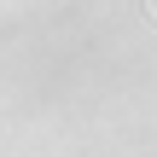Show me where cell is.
Listing matches in <instances>:
<instances>
[{
    "instance_id": "1",
    "label": "cell",
    "mask_w": 157,
    "mask_h": 157,
    "mask_svg": "<svg viewBox=\"0 0 157 157\" xmlns=\"http://www.w3.org/2000/svg\"><path fill=\"white\" fill-rule=\"evenodd\" d=\"M151 12H157V0H151Z\"/></svg>"
}]
</instances>
